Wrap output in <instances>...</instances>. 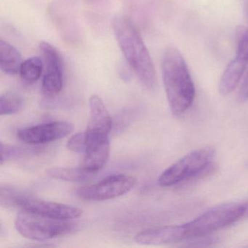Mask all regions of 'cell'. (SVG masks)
Here are the masks:
<instances>
[{"label":"cell","instance_id":"6da1fadb","mask_svg":"<svg viewBox=\"0 0 248 248\" xmlns=\"http://www.w3.org/2000/svg\"><path fill=\"white\" fill-rule=\"evenodd\" d=\"M112 27L119 47L140 83L149 91L156 89L157 76L155 64L137 27L124 15L114 17Z\"/></svg>","mask_w":248,"mask_h":248},{"label":"cell","instance_id":"7a4b0ae2","mask_svg":"<svg viewBox=\"0 0 248 248\" xmlns=\"http://www.w3.org/2000/svg\"><path fill=\"white\" fill-rule=\"evenodd\" d=\"M162 73L170 109L174 116L179 117L192 105L195 88L184 58L173 46L165 50Z\"/></svg>","mask_w":248,"mask_h":248},{"label":"cell","instance_id":"3957f363","mask_svg":"<svg viewBox=\"0 0 248 248\" xmlns=\"http://www.w3.org/2000/svg\"><path fill=\"white\" fill-rule=\"evenodd\" d=\"M248 204L227 202L213 207L184 224L187 239L202 237L237 221L246 214Z\"/></svg>","mask_w":248,"mask_h":248},{"label":"cell","instance_id":"277c9868","mask_svg":"<svg viewBox=\"0 0 248 248\" xmlns=\"http://www.w3.org/2000/svg\"><path fill=\"white\" fill-rule=\"evenodd\" d=\"M15 227L24 237L43 242L72 233L76 229V225L22 210L16 217Z\"/></svg>","mask_w":248,"mask_h":248},{"label":"cell","instance_id":"5b68a950","mask_svg":"<svg viewBox=\"0 0 248 248\" xmlns=\"http://www.w3.org/2000/svg\"><path fill=\"white\" fill-rule=\"evenodd\" d=\"M215 151L205 147L191 152L165 170L158 178L162 187L171 186L204 172L213 161Z\"/></svg>","mask_w":248,"mask_h":248},{"label":"cell","instance_id":"8992f818","mask_svg":"<svg viewBox=\"0 0 248 248\" xmlns=\"http://www.w3.org/2000/svg\"><path fill=\"white\" fill-rule=\"evenodd\" d=\"M136 183L135 177L117 174L107 177L97 184L79 187L76 194L85 201H106L127 194L134 188Z\"/></svg>","mask_w":248,"mask_h":248},{"label":"cell","instance_id":"52a82bcc","mask_svg":"<svg viewBox=\"0 0 248 248\" xmlns=\"http://www.w3.org/2000/svg\"><path fill=\"white\" fill-rule=\"evenodd\" d=\"M39 48L44 70L42 91L46 96H56L63 88V66L62 56L57 49L47 42H41Z\"/></svg>","mask_w":248,"mask_h":248},{"label":"cell","instance_id":"ba28073f","mask_svg":"<svg viewBox=\"0 0 248 248\" xmlns=\"http://www.w3.org/2000/svg\"><path fill=\"white\" fill-rule=\"evenodd\" d=\"M74 130L75 126L69 122H52L21 129L17 133V137L28 144H44L63 139Z\"/></svg>","mask_w":248,"mask_h":248},{"label":"cell","instance_id":"9c48e42d","mask_svg":"<svg viewBox=\"0 0 248 248\" xmlns=\"http://www.w3.org/2000/svg\"><path fill=\"white\" fill-rule=\"evenodd\" d=\"M21 210L42 215L58 220H69L76 219L82 215V210L75 206L55 202L45 201L29 198L21 206Z\"/></svg>","mask_w":248,"mask_h":248},{"label":"cell","instance_id":"30bf717a","mask_svg":"<svg viewBox=\"0 0 248 248\" xmlns=\"http://www.w3.org/2000/svg\"><path fill=\"white\" fill-rule=\"evenodd\" d=\"M187 239L184 224L152 228L139 232L135 241L141 245H164Z\"/></svg>","mask_w":248,"mask_h":248},{"label":"cell","instance_id":"8fae6325","mask_svg":"<svg viewBox=\"0 0 248 248\" xmlns=\"http://www.w3.org/2000/svg\"><path fill=\"white\" fill-rule=\"evenodd\" d=\"M110 154L108 137H88L86 149L80 166L89 172L96 173L108 162Z\"/></svg>","mask_w":248,"mask_h":248},{"label":"cell","instance_id":"7c38bea8","mask_svg":"<svg viewBox=\"0 0 248 248\" xmlns=\"http://www.w3.org/2000/svg\"><path fill=\"white\" fill-rule=\"evenodd\" d=\"M90 121L87 127V136L108 137L113 121L101 97L93 95L90 98Z\"/></svg>","mask_w":248,"mask_h":248},{"label":"cell","instance_id":"4fadbf2b","mask_svg":"<svg viewBox=\"0 0 248 248\" xmlns=\"http://www.w3.org/2000/svg\"><path fill=\"white\" fill-rule=\"evenodd\" d=\"M247 63L246 61L235 57L226 66L219 81L218 91L220 95H229L236 89L245 74Z\"/></svg>","mask_w":248,"mask_h":248},{"label":"cell","instance_id":"5bb4252c","mask_svg":"<svg viewBox=\"0 0 248 248\" xmlns=\"http://www.w3.org/2000/svg\"><path fill=\"white\" fill-rule=\"evenodd\" d=\"M22 56L19 50L13 45L0 40V69L8 75L19 73L22 64Z\"/></svg>","mask_w":248,"mask_h":248},{"label":"cell","instance_id":"9a60e30c","mask_svg":"<svg viewBox=\"0 0 248 248\" xmlns=\"http://www.w3.org/2000/svg\"><path fill=\"white\" fill-rule=\"evenodd\" d=\"M47 176L53 179L67 182L82 183L92 178L95 173L89 172L82 167L78 168H51L46 170Z\"/></svg>","mask_w":248,"mask_h":248},{"label":"cell","instance_id":"2e32d148","mask_svg":"<svg viewBox=\"0 0 248 248\" xmlns=\"http://www.w3.org/2000/svg\"><path fill=\"white\" fill-rule=\"evenodd\" d=\"M43 71V62L37 56L29 58L23 62L20 68L21 80L27 85H32L40 79Z\"/></svg>","mask_w":248,"mask_h":248},{"label":"cell","instance_id":"e0dca14e","mask_svg":"<svg viewBox=\"0 0 248 248\" xmlns=\"http://www.w3.org/2000/svg\"><path fill=\"white\" fill-rule=\"evenodd\" d=\"M24 101L21 95L15 92H6L0 97V114H16L22 108Z\"/></svg>","mask_w":248,"mask_h":248},{"label":"cell","instance_id":"ac0fdd59","mask_svg":"<svg viewBox=\"0 0 248 248\" xmlns=\"http://www.w3.org/2000/svg\"><path fill=\"white\" fill-rule=\"evenodd\" d=\"M31 197L24 191L10 187H2L0 192V202L2 206L7 207H19L26 200Z\"/></svg>","mask_w":248,"mask_h":248},{"label":"cell","instance_id":"d6986e66","mask_svg":"<svg viewBox=\"0 0 248 248\" xmlns=\"http://www.w3.org/2000/svg\"><path fill=\"white\" fill-rule=\"evenodd\" d=\"M0 152H1V165L8 160L18 158L27 153L25 149L16 147L9 144H5L1 142L0 143Z\"/></svg>","mask_w":248,"mask_h":248},{"label":"cell","instance_id":"ffe728a7","mask_svg":"<svg viewBox=\"0 0 248 248\" xmlns=\"http://www.w3.org/2000/svg\"><path fill=\"white\" fill-rule=\"evenodd\" d=\"M66 147L71 152L84 153L86 149V133L79 132L71 136L66 143Z\"/></svg>","mask_w":248,"mask_h":248},{"label":"cell","instance_id":"44dd1931","mask_svg":"<svg viewBox=\"0 0 248 248\" xmlns=\"http://www.w3.org/2000/svg\"><path fill=\"white\" fill-rule=\"evenodd\" d=\"M236 57L248 62V29L239 40Z\"/></svg>","mask_w":248,"mask_h":248},{"label":"cell","instance_id":"7402d4cb","mask_svg":"<svg viewBox=\"0 0 248 248\" xmlns=\"http://www.w3.org/2000/svg\"><path fill=\"white\" fill-rule=\"evenodd\" d=\"M239 98L241 101H245L248 99V72L239 88Z\"/></svg>","mask_w":248,"mask_h":248},{"label":"cell","instance_id":"603a6c76","mask_svg":"<svg viewBox=\"0 0 248 248\" xmlns=\"http://www.w3.org/2000/svg\"><path fill=\"white\" fill-rule=\"evenodd\" d=\"M244 8H245L247 18L248 19V0H244Z\"/></svg>","mask_w":248,"mask_h":248},{"label":"cell","instance_id":"cb8c5ba5","mask_svg":"<svg viewBox=\"0 0 248 248\" xmlns=\"http://www.w3.org/2000/svg\"><path fill=\"white\" fill-rule=\"evenodd\" d=\"M247 167H248V162H247Z\"/></svg>","mask_w":248,"mask_h":248}]
</instances>
